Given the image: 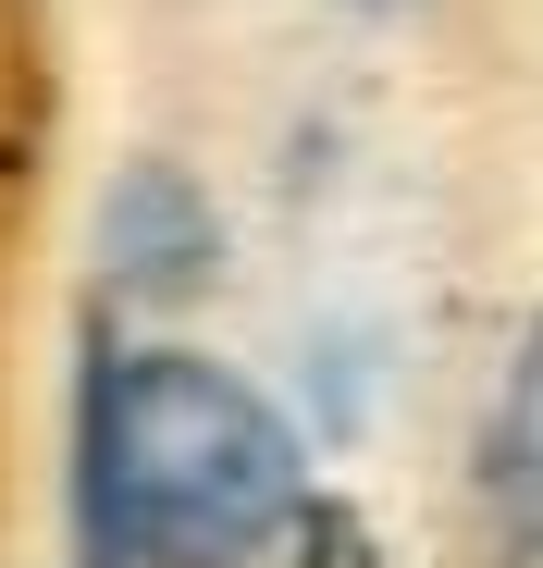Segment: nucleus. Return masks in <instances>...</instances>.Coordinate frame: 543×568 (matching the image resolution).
<instances>
[{
	"mask_svg": "<svg viewBox=\"0 0 543 568\" xmlns=\"http://www.w3.org/2000/svg\"><path fill=\"white\" fill-rule=\"evenodd\" d=\"M309 445L259 384L186 346H86L74 568H247L297 531Z\"/></svg>",
	"mask_w": 543,
	"mask_h": 568,
	"instance_id": "f257e3e1",
	"label": "nucleus"
},
{
	"mask_svg": "<svg viewBox=\"0 0 543 568\" xmlns=\"http://www.w3.org/2000/svg\"><path fill=\"white\" fill-rule=\"evenodd\" d=\"M100 260H112V284H136V297L198 284V272H211V199H198L186 173L136 161L112 199H100Z\"/></svg>",
	"mask_w": 543,
	"mask_h": 568,
	"instance_id": "f03ea898",
	"label": "nucleus"
},
{
	"mask_svg": "<svg viewBox=\"0 0 543 568\" xmlns=\"http://www.w3.org/2000/svg\"><path fill=\"white\" fill-rule=\"evenodd\" d=\"M506 495H519V519L543 531V334H531L519 384H506Z\"/></svg>",
	"mask_w": 543,
	"mask_h": 568,
	"instance_id": "7ed1b4c3",
	"label": "nucleus"
}]
</instances>
